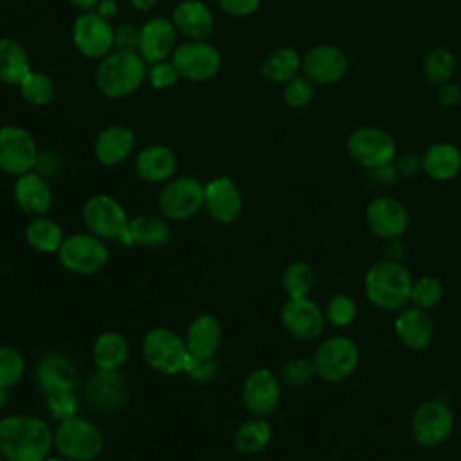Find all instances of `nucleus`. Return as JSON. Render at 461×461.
<instances>
[{
    "label": "nucleus",
    "mask_w": 461,
    "mask_h": 461,
    "mask_svg": "<svg viewBox=\"0 0 461 461\" xmlns=\"http://www.w3.org/2000/svg\"><path fill=\"white\" fill-rule=\"evenodd\" d=\"M180 77L176 67L173 65V61H157V63H151V68H149V81L155 88L162 90V88H169L176 83V79Z\"/></svg>",
    "instance_id": "obj_46"
},
{
    "label": "nucleus",
    "mask_w": 461,
    "mask_h": 461,
    "mask_svg": "<svg viewBox=\"0 0 461 461\" xmlns=\"http://www.w3.org/2000/svg\"><path fill=\"white\" fill-rule=\"evenodd\" d=\"M301 65H303V58L299 56V52L295 49L279 47L265 58V61L261 65V74L270 83L285 85L292 77L297 76Z\"/></svg>",
    "instance_id": "obj_33"
},
{
    "label": "nucleus",
    "mask_w": 461,
    "mask_h": 461,
    "mask_svg": "<svg viewBox=\"0 0 461 461\" xmlns=\"http://www.w3.org/2000/svg\"><path fill=\"white\" fill-rule=\"evenodd\" d=\"M203 205L212 220L230 223L241 212V193L229 176H218L205 185Z\"/></svg>",
    "instance_id": "obj_20"
},
{
    "label": "nucleus",
    "mask_w": 461,
    "mask_h": 461,
    "mask_svg": "<svg viewBox=\"0 0 461 461\" xmlns=\"http://www.w3.org/2000/svg\"><path fill=\"white\" fill-rule=\"evenodd\" d=\"M420 166H421V158H418V157H414V155H405V157H402V160L398 162L396 171H402L403 175H411V173H414Z\"/></svg>",
    "instance_id": "obj_50"
},
{
    "label": "nucleus",
    "mask_w": 461,
    "mask_h": 461,
    "mask_svg": "<svg viewBox=\"0 0 461 461\" xmlns=\"http://www.w3.org/2000/svg\"><path fill=\"white\" fill-rule=\"evenodd\" d=\"M25 240L27 243L38 252H58L63 243L61 227L47 216H34L25 227Z\"/></svg>",
    "instance_id": "obj_34"
},
{
    "label": "nucleus",
    "mask_w": 461,
    "mask_h": 461,
    "mask_svg": "<svg viewBox=\"0 0 461 461\" xmlns=\"http://www.w3.org/2000/svg\"><path fill=\"white\" fill-rule=\"evenodd\" d=\"M173 65L176 67L180 77L189 81H207L220 72L221 56L216 47L205 43L203 40H193L175 47Z\"/></svg>",
    "instance_id": "obj_12"
},
{
    "label": "nucleus",
    "mask_w": 461,
    "mask_h": 461,
    "mask_svg": "<svg viewBox=\"0 0 461 461\" xmlns=\"http://www.w3.org/2000/svg\"><path fill=\"white\" fill-rule=\"evenodd\" d=\"M205 185L194 176H178L167 182L158 194V207L169 220H185L203 205Z\"/></svg>",
    "instance_id": "obj_13"
},
{
    "label": "nucleus",
    "mask_w": 461,
    "mask_h": 461,
    "mask_svg": "<svg viewBox=\"0 0 461 461\" xmlns=\"http://www.w3.org/2000/svg\"><path fill=\"white\" fill-rule=\"evenodd\" d=\"M43 461H68V459H65V457H45Z\"/></svg>",
    "instance_id": "obj_55"
},
{
    "label": "nucleus",
    "mask_w": 461,
    "mask_h": 461,
    "mask_svg": "<svg viewBox=\"0 0 461 461\" xmlns=\"http://www.w3.org/2000/svg\"><path fill=\"white\" fill-rule=\"evenodd\" d=\"M7 403V389L0 387V409Z\"/></svg>",
    "instance_id": "obj_54"
},
{
    "label": "nucleus",
    "mask_w": 461,
    "mask_h": 461,
    "mask_svg": "<svg viewBox=\"0 0 461 461\" xmlns=\"http://www.w3.org/2000/svg\"><path fill=\"white\" fill-rule=\"evenodd\" d=\"M326 319L337 328L349 326L357 319V303L348 294H335L326 306Z\"/></svg>",
    "instance_id": "obj_42"
},
{
    "label": "nucleus",
    "mask_w": 461,
    "mask_h": 461,
    "mask_svg": "<svg viewBox=\"0 0 461 461\" xmlns=\"http://www.w3.org/2000/svg\"><path fill=\"white\" fill-rule=\"evenodd\" d=\"M176 43V27L166 18H151L139 29V54L144 61L157 63L166 59Z\"/></svg>",
    "instance_id": "obj_21"
},
{
    "label": "nucleus",
    "mask_w": 461,
    "mask_h": 461,
    "mask_svg": "<svg viewBox=\"0 0 461 461\" xmlns=\"http://www.w3.org/2000/svg\"><path fill=\"white\" fill-rule=\"evenodd\" d=\"M76 7L83 9V11H94L99 4V0H70Z\"/></svg>",
    "instance_id": "obj_52"
},
{
    "label": "nucleus",
    "mask_w": 461,
    "mask_h": 461,
    "mask_svg": "<svg viewBox=\"0 0 461 461\" xmlns=\"http://www.w3.org/2000/svg\"><path fill=\"white\" fill-rule=\"evenodd\" d=\"M29 72L31 63L23 47L11 38H0V81L20 85Z\"/></svg>",
    "instance_id": "obj_32"
},
{
    "label": "nucleus",
    "mask_w": 461,
    "mask_h": 461,
    "mask_svg": "<svg viewBox=\"0 0 461 461\" xmlns=\"http://www.w3.org/2000/svg\"><path fill=\"white\" fill-rule=\"evenodd\" d=\"M454 416L450 407L439 400H427L416 407L411 432L418 445L432 448L445 443L452 432Z\"/></svg>",
    "instance_id": "obj_9"
},
{
    "label": "nucleus",
    "mask_w": 461,
    "mask_h": 461,
    "mask_svg": "<svg viewBox=\"0 0 461 461\" xmlns=\"http://www.w3.org/2000/svg\"><path fill=\"white\" fill-rule=\"evenodd\" d=\"M346 149L357 164L371 171L393 164L396 155L394 139L389 131L378 126H362L353 130L346 140Z\"/></svg>",
    "instance_id": "obj_6"
},
{
    "label": "nucleus",
    "mask_w": 461,
    "mask_h": 461,
    "mask_svg": "<svg viewBox=\"0 0 461 461\" xmlns=\"http://www.w3.org/2000/svg\"><path fill=\"white\" fill-rule=\"evenodd\" d=\"M18 86H20L22 97L32 106L49 104L54 97V85L50 77L45 76L43 72L31 70Z\"/></svg>",
    "instance_id": "obj_38"
},
{
    "label": "nucleus",
    "mask_w": 461,
    "mask_h": 461,
    "mask_svg": "<svg viewBox=\"0 0 461 461\" xmlns=\"http://www.w3.org/2000/svg\"><path fill=\"white\" fill-rule=\"evenodd\" d=\"M272 438V429L270 425L261 420H249L245 421L234 434V445L240 452L243 454H256L259 450H263Z\"/></svg>",
    "instance_id": "obj_35"
},
{
    "label": "nucleus",
    "mask_w": 461,
    "mask_h": 461,
    "mask_svg": "<svg viewBox=\"0 0 461 461\" xmlns=\"http://www.w3.org/2000/svg\"><path fill=\"white\" fill-rule=\"evenodd\" d=\"M54 447L68 461H94L103 450V434L88 420L74 416L59 421L54 432Z\"/></svg>",
    "instance_id": "obj_4"
},
{
    "label": "nucleus",
    "mask_w": 461,
    "mask_h": 461,
    "mask_svg": "<svg viewBox=\"0 0 461 461\" xmlns=\"http://www.w3.org/2000/svg\"><path fill=\"white\" fill-rule=\"evenodd\" d=\"M85 394L92 405L101 411H117L126 403V385L119 371H103L97 373L88 380L85 387Z\"/></svg>",
    "instance_id": "obj_23"
},
{
    "label": "nucleus",
    "mask_w": 461,
    "mask_h": 461,
    "mask_svg": "<svg viewBox=\"0 0 461 461\" xmlns=\"http://www.w3.org/2000/svg\"><path fill=\"white\" fill-rule=\"evenodd\" d=\"M137 175L151 184L164 182L173 176L176 169V157L171 148L155 144L139 151L135 158Z\"/></svg>",
    "instance_id": "obj_27"
},
{
    "label": "nucleus",
    "mask_w": 461,
    "mask_h": 461,
    "mask_svg": "<svg viewBox=\"0 0 461 461\" xmlns=\"http://www.w3.org/2000/svg\"><path fill=\"white\" fill-rule=\"evenodd\" d=\"M54 445L50 427L25 414H13L0 420V454L7 461H43Z\"/></svg>",
    "instance_id": "obj_1"
},
{
    "label": "nucleus",
    "mask_w": 461,
    "mask_h": 461,
    "mask_svg": "<svg viewBox=\"0 0 461 461\" xmlns=\"http://www.w3.org/2000/svg\"><path fill=\"white\" fill-rule=\"evenodd\" d=\"M394 333L405 348L420 351L432 342L434 324L427 310L409 306L403 308L394 319Z\"/></svg>",
    "instance_id": "obj_22"
},
{
    "label": "nucleus",
    "mask_w": 461,
    "mask_h": 461,
    "mask_svg": "<svg viewBox=\"0 0 461 461\" xmlns=\"http://www.w3.org/2000/svg\"><path fill=\"white\" fill-rule=\"evenodd\" d=\"M88 230L101 240H121L128 232V216L122 205L108 194H94L83 205Z\"/></svg>",
    "instance_id": "obj_10"
},
{
    "label": "nucleus",
    "mask_w": 461,
    "mask_h": 461,
    "mask_svg": "<svg viewBox=\"0 0 461 461\" xmlns=\"http://www.w3.org/2000/svg\"><path fill=\"white\" fill-rule=\"evenodd\" d=\"M72 41L86 58H104L113 47V29L95 11H86L74 20Z\"/></svg>",
    "instance_id": "obj_14"
},
{
    "label": "nucleus",
    "mask_w": 461,
    "mask_h": 461,
    "mask_svg": "<svg viewBox=\"0 0 461 461\" xmlns=\"http://www.w3.org/2000/svg\"><path fill=\"white\" fill-rule=\"evenodd\" d=\"M25 360L16 348L0 346V387L11 389L23 375Z\"/></svg>",
    "instance_id": "obj_40"
},
{
    "label": "nucleus",
    "mask_w": 461,
    "mask_h": 461,
    "mask_svg": "<svg viewBox=\"0 0 461 461\" xmlns=\"http://www.w3.org/2000/svg\"><path fill=\"white\" fill-rule=\"evenodd\" d=\"M142 355L149 367L162 375L184 373L189 357L185 340L167 328H153L142 339Z\"/></svg>",
    "instance_id": "obj_5"
},
{
    "label": "nucleus",
    "mask_w": 461,
    "mask_h": 461,
    "mask_svg": "<svg viewBox=\"0 0 461 461\" xmlns=\"http://www.w3.org/2000/svg\"><path fill=\"white\" fill-rule=\"evenodd\" d=\"M313 83L308 77L295 76L283 88V101L292 108H303L313 99Z\"/></svg>",
    "instance_id": "obj_43"
},
{
    "label": "nucleus",
    "mask_w": 461,
    "mask_h": 461,
    "mask_svg": "<svg viewBox=\"0 0 461 461\" xmlns=\"http://www.w3.org/2000/svg\"><path fill=\"white\" fill-rule=\"evenodd\" d=\"M283 288L288 297H306L315 285V270L310 263H290L281 277Z\"/></svg>",
    "instance_id": "obj_37"
},
{
    "label": "nucleus",
    "mask_w": 461,
    "mask_h": 461,
    "mask_svg": "<svg viewBox=\"0 0 461 461\" xmlns=\"http://www.w3.org/2000/svg\"><path fill=\"white\" fill-rule=\"evenodd\" d=\"M358 348L344 335L326 339L313 355L317 376L330 384L344 382L358 366Z\"/></svg>",
    "instance_id": "obj_8"
},
{
    "label": "nucleus",
    "mask_w": 461,
    "mask_h": 461,
    "mask_svg": "<svg viewBox=\"0 0 461 461\" xmlns=\"http://www.w3.org/2000/svg\"><path fill=\"white\" fill-rule=\"evenodd\" d=\"M369 230L385 241L398 240L409 227V212L402 202L391 196H378L366 209Z\"/></svg>",
    "instance_id": "obj_16"
},
{
    "label": "nucleus",
    "mask_w": 461,
    "mask_h": 461,
    "mask_svg": "<svg viewBox=\"0 0 461 461\" xmlns=\"http://www.w3.org/2000/svg\"><path fill=\"white\" fill-rule=\"evenodd\" d=\"M261 0H218V5L232 16H249L259 9Z\"/></svg>",
    "instance_id": "obj_48"
},
{
    "label": "nucleus",
    "mask_w": 461,
    "mask_h": 461,
    "mask_svg": "<svg viewBox=\"0 0 461 461\" xmlns=\"http://www.w3.org/2000/svg\"><path fill=\"white\" fill-rule=\"evenodd\" d=\"M117 2L115 0H99L97 7H95V13H99L103 18H113L117 14Z\"/></svg>",
    "instance_id": "obj_51"
},
{
    "label": "nucleus",
    "mask_w": 461,
    "mask_h": 461,
    "mask_svg": "<svg viewBox=\"0 0 461 461\" xmlns=\"http://www.w3.org/2000/svg\"><path fill=\"white\" fill-rule=\"evenodd\" d=\"M407 461H414V459H407Z\"/></svg>",
    "instance_id": "obj_57"
},
{
    "label": "nucleus",
    "mask_w": 461,
    "mask_h": 461,
    "mask_svg": "<svg viewBox=\"0 0 461 461\" xmlns=\"http://www.w3.org/2000/svg\"><path fill=\"white\" fill-rule=\"evenodd\" d=\"M421 169L434 180H450L461 171V151L452 142H436L421 155Z\"/></svg>",
    "instance_id": "obj_28"
},
{
    "label": "nucleus",
    "mask_w": 461,
    "mask_h": 461,
    "mask_svg": "<svg viewBox=\"0 0 461 461\" xmlns=\"http://www.w3.org/2000/svg\"><path fill=\"white\" fill-rule=\"evenodd\" d=\"M184 373L194 382H211L218 373V364L214 357H194L189 355L185 360Z\"/></svg>",
    "instance_id": "obj_45"
},
{
    "label": "nucleus",
    "mask_w": 461,
    "mask_h": 461,
    "mask_svg": "<svg viewBox=\"0 0 461 461\" xmlns=\"http://www.w3.org/2000/svg\"><path fill=\"white\" fill-rule=\"evenodd\" d=\"M56 254L65 270L79 276L95 274L108 261V249L104 240L92 232L67 236Z\"/></svg>",
    "instance_id": "obj_7"
},
{
    "label": "nucleus",
    "mask_w": 461,
    "mask_h": 461,
    "mask_svg": "<svg viewBox=\"0 0 461 461\" xmlns=\"http://www.w3.org/2000/svg\"><path fill=\"white\" fill-rule=\"evenodd\" d=\"M412 277L394 259H382L369 267L364 277V292L373 306L384 312L402 310L411 301Z\"/></svg>",
    "instance_id": "obj_2"
},
{
    "label": "nucleus",
    "mask_w": 461,
    "mask_h": 461,
    "mask_svg": "<svg viewBox=\"0 0 461 461\" xmlns=\"http://www.w3.org/2000/svg\"><path fill=\"white\" fill-rule=\"evenodd\" d=\"M285 330L299 340H313L324 330V313L308 297H288L281 310Z\"/></svg>",
    "instance_id": "obj_17"
},
{
    "label": "nucleus",
    "mask_w": 461,
    "mask_h": 461,
    "mask_svg": "<svg viewBox=\"0 0 461 461\" xmlns=\"http://www.w3.org/2000/svg\"><path fill=\"white\" fill-rule=\"evenodd\" d=\"M317 376L313 358H292L281 367V380L290 387H304Z\"/></svg>",
    "instance_id": "obj_41"
},
{
    "label": "nucleus",
    "mask_w": 461,
    "mask_h": 461,
    "mask_svg": "<svg viewBox=\"0 0 461 461\" xmlns=\"http://www.w3.org/2000/svg\"><path fill=\"white\" fill-rule=\"evenodd\" d=\"M36 384L45 396L58 391H74L77 384L76 364L59 351L45 353L36 366Z\"/></svg>",
    "instance_id": "obj_18"
},
{
    "label": "nucleus",
    "mask_w": 461,
    "mask_h": 461,
    "mask_svg": "<svg viewBox=\"0 0 461 461\" xmlns=\"http://www.w3.org/2000/svg\"><path fill=\"white\" fill-rule=\"evenodd\" d=\"M443 295H445V288L438 277L421 276L416 281H412L411 303L418 308L430 310L441 303Z\"/></svg>",
    "instance_id": "obj_39"
},
{
    "label": "nucleus",
    "mask_w": 461,
    "mask_h": 461,
    "mask_svg": "<svg viewBox=\"0 0 461 461\" xmlns=\"http://www.w3.org/2000/svg\"><path fill=\"white\" fill-rule=\"evenodd\" d=\"M47 411L56 421H65L76 416L77 396L74 391H58L47 394Z\"/></svg>",
    "instance_id": "obj_44"
},
{
    "label": "nucleus",
    "mask_w": 461,
    "mask_h": 461,
    "mask_svg": "<svg viewBox=\"0 0 461 461\" xmlns=\"http://www.w3.org/2000/svg\"><path fill=\"white\" fill-rule=\"evenodd\" d=\"M113 47L117 50L137 52L139 49V29L130 23H121L113 29Z\"/></svg>",
    "instance_id": "obj_47"
},
{
    "label": "nucleus",
    "mask_w": 461,
    "mask_h": 461,
    "mask_svg": "<svg viewBox=\"0 0 461 461\" xmlns=\"http://www.w3.org/2000/svg\"><path fill=\"white\" fill-rule=\"evenodd\" d=\"M146 72V61L139 52L115 50L99 63L95 85L106 97H124L142 85Z\"/></svg>",
    "instance_id": "obj_3"
},
{
    "label": "nucleus",
    "mask_w": 461,
    "mask_h": 461,
    "mask_svg": "<svg viewBox=\"0 0 461 461\" xmlns=\"http://www.w3.org/2000/svg\"><path fill=\"white\" fill-rule=\"evenodd\" d=\"M128 342L117 331L101 333L92 348V357L97 369L103 371H119V367L128 358Z\"/></svg>",
    "instance_id": "obj_31"
},
{
    "label": "nucleus",
    "mask_w": 461,
    "mask_h": 461,
    "mask_svg": "<svg viewBox=\"0 0 461 461\" xmlns=\"http://www.w3.org/2000/svg\"><path fill=\"white\" fill-rule=\"evenodd\" d=\"M241 396L247 411L261 418L276 411L281 396V387L272 371L256 369L247 376Z\"/></svg>",
    "instance_id": "obj_19"
},
{
    "label": "nucleus",
    "mask_w": 461,
    "mask_h": 461,
    "mask_svg": "<svg viewBox=\"0 0 461 461\" xmlns=\"http://www.w3.org/2000/svg\"><path fill=\"white\" fill-rule=\"evenodd\" d=\"M0 461H4V456H2V454H0Z\"/></svg>",
    "instance_id": "obj_56"
},
{
    "label": "nucleus",
    "mask_w": 461,
    "mask_h": 461,
    "mask_svg": "<svg viewBox=\"0 0 461 461\" xmlns=\"http://www.w3.org/2000/svg\"><path fill=\"white\" fill-rule=\"evenodd\" d=\"M13 194H14L16 205L23 212L32 216H43L52 205L50 185L41 175L32 171L18 176Z\"/></svg>",
    "instance_id": "obj_24"
},
{
    "label": "nucleus",
    "mask_w": 461,
    "mask_h": 461,
    "mask_svg": "<svg viewBox=\"0 0 461 461\" xmlns=\"http://www.w3.org/2000/svg\"><path fill=\"white\" fill-rule=\"evenodd\" d=\"M348 58L342 49L321 43L312 47L303 58V72L313 85H335L348 72Z\"/></svg>",
    "instance_id": "obj_15"
},
{
    "label": "nucleus",
    "mask_w": 461,
    "mask_h": 461,
    "mask_svg": "<svg viewBox=\"0 0 461 461\" xmlns=\"http://www.w3.org/2000/svg\"><path fill=\"white\" fill-rule=\"evenodd\" d=\"M171 229L169 225L157 216H137L130 220L128 232L119 240L124 245H140V247H162L169 241Z\"/></svg>",
    "instance_id": "obj_30"
},
{
    "label": "nucleus",
    "mask_w": 461,
    "mask_h": 461,
    "mask_svg": "<svg viewBox=\"0 0 461 461\" xmlns=\"http://www.w3.org/2000/svg\"><path fill=\"white\" fill-rule=\"evenodd\" d=\"M438 101L443 106H456L461 103V88L456 83H443L438 86Z\"/></svg>",
    "instance_id": "obj_49"
},
{
    "label": "nucleus",
    "mask_w": 461,
    "mask_h": 461,
    "mask_svg": "<svg viewBox=\"0 0 461 461\" xmlns=\"http://www.w3.org/2000/svg\"><path fill=\"white\" fill-rule=\"evenodd\" d=\"M173 25L191 40H205L214 29V16L203 2L185 0L175 7Z\"/></svg>",
    "instance_id": "obj_25"
},
{
    "label": "nucleus",
    "mask_w": 461,
    "mask_h": 461,
    "mask_svg": "<svg viewBox=\"0 0 461 461\" xmlns=\"http://www.w3.org/2000/svg\"><path fill=\"white\" fill-rule=\"evenodd\" d=\"M38 164V149L32 135L22 126L0 128V169L7 175H25Z\"/></svg>",
    "instance_id": "obj_11"
},
{
    "label": "nucleus",
    "mask_w": 461,
    "mask_h": 461,
    "mask_svg": "<svg viewBox=\"0 0 461 461\" xmlns=\"http://www.w3.org/2000/svg\"><path fill=\"white\" fill-rule=\"evenodd\" d=\"M185 346L189 355L194 357H214L220 340H221V326L216 317L203 313L198 315L187 328Z\"/></svg>",
    "instance_id": "obj_29"
},
{
    "label": "nucleus",
    "mask_w": 461,
    "mask_h": 461,
    "mask_svg": "<svg viewBox=\"0 0 461 461\" xmlns=\"http://www.w3.org/2000/svg\"><path fill=\"white\" fill-rule=\"evenodd\" d=\"M135 135L130 128L113 124L101 130L94 142V153L104 166H115L122 162L133 149Z\"/></svg>",
    "instance_id": "obj_26"
},
{
    "label": "nucleus",
    "mask_w": 461,
    "mask_h": 461,
    "mask_svg": "<svg viewBox=\"0 0 461 461\" xmlns=\"http://www.w3.org/2000/svg\"><path fill=\"white\" fill-rule=\"evenodd\" d=\"M456 72V58L445 47L429 50L423 58V74L430 85H443L450 81Z\"/></svg>",
    "instance_id": "obj_36"
},
{
    "label": "nucleus",
    "mask_w": 461,
    "mask_h": 461,
    "mask_svg": "<svg viewBox=\"0 0 461 461\" xmlns=\"http://www.w3.org/2000/svg\"><path fill=\"white\" fill-rule=\"evenodd\" d=\"M157 0H131V5L139 11H149Z\"/></svg>",
    "instance_id": "obj_53"
}]
</instances>
